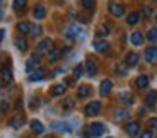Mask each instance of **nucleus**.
Returning <instances> with one entry per match:
<instances>
[{"label":"nucleus","instance_id":"13","mask_svg":"<svg viewBox=\"0 0 157 138\" xmlns=\"http://www.w3.org/2000/svg\"><path fill=\"white\" fill-rule=\"evenodd\" d=\"M29 126H31L33 133H36V135H43L44 133V125L39 121V119H31Z\"/></svg>","mask_w":157,"mask_h":138},{"label":"nucleus","instance_id":"6","mask_svg":"<svg viewBox=\"0 0 157 138\" xmlns=\"http://www.w3.org/2000/svg\"><path fill=\"white\" fill-rule=\"evenodd\" d=\"M108 10H109V14L114 17H121L123 14H125V7H123V4H120V2H109V4H108Z\"/></svg>","mask_w":157,"mask_h":138},{"label":"nucleus","instance_id":"7","mask_svg":"<svg viewBox=\"0 0 157 138\" xmlns=\"http://www.w3.org/2000/svg\"><path fill=\"white\" fill-rule=\"evenodd\" d=\"M39 56H41V55L33 53V55L28 58V63H26V72H28V73H33V72L39 67V62H41V60H39Z\"/></svg>","mask_w":157,"mask_h":138},{"label":"nucleus","instance_id":"2","mask_svg":"<svg viewBox=\"0 0 157 138\" xmlns=\"http://www.w3.org/2000/svg\"><path fill=\"white\" fill-rule=\"evenodd\" d=\"M65 36L68 39H82L84 38V29L78 26V24H70L67 29H65Z\"/></svg>","mask_w":157,"mask_h":138},{"label":"nucleus","instance_id":"18","mask_svg":"<svg viewBox=\"0 0 157 138\" xmlns=\"http://www.w3.org/2000/svg\"><path fill=\"white\" fill-rule=\"evenodd\" d=\"M130 43L133 44V46H142V43H144V36H142L140 31H135L130 34Z\"/></svg>","mask_w":157,"mask_h":138},{"label":"nucleus","instance_id":"30","mask_svg":"<svg viewBox=\"0 0 157 138\" xmlns=\"http://www.w3.org/2000/svg\"><path fill=\"white\" fill-rule=\"evenodd\" d=\"M80 5H82V9H86V10H94L96 0H80Z\"/></svg>","mask_w":157,"mask_h":138},{"label":"nucleus","instance_id":"15","mask_svg":"<svg viewBox=\"0 0 157 138\" xmlns=\"http://www.w3.org/2000/svg\"><path fill=\"white\" fill-rule=\"evenodd\" d=\"M24 123H26V119H24V116L22 114H16L14 118L9 121V126L10 128H14V130H19L21 126H22Z\"/></svg>","mask_w":157,"mask_h":138},{"label":"nucleus","instance_id":"34","mask_svg":"<svg viewBox=\"0 0 157 138\" xmlns=\"http://www.w3.org/2000/svg\"><path fill=\"white\" fill-rule=\"evenodd\" d=\"M82 73H84V67H82V65H77V67L74 68V80L80 79V77H82Z\"/></svg>","mask_w":157,"mask_h":138},{"label":"nucleus","instance_id":"3","mask_svg":"<svg viewBox=\"0 0 157 138\" xmlns=\"http://www.w3.org/2000/svg\"><path fill=\"white\" fill-rule=\"evenodd\" d=\"M104 131H106V126L102 123H92L87 126V133L84 136H101Z\"/></svg>","mask_w":157,"mask_h":138},{"label":"nucleus","instance_id":"17","mask_svg":"<svg viewBox=\"0 0 157 138\" xmlns=\"http://www.w3.org/2000/svg\"><path fill=\"white\" fill-rule=\"evenodd\" d=\"M92 46H94V50L99 51V53H106L108 50H109V44H108V41H104V39H96Z\"/></svg>","mask_w":157,"mask_h":138},{"label":"nucleus","instance_id":"40","mask_svg":"<svg viewBox=\"0 0 157 138\" xmlns=\"http://www.w3.org/2000/svg\"><path fill=\"white\" fill-rule=\"evenodd\" d=\"M63 107H65V109H67V107H72V103H70V99H67V101L63 103Z\"/></svg>","mask_w":157,"mask_h":138},{"label":"nucleus","instance_id":"10","mask_svg":"<svg viewBox=\"0 0 157 138\" xmlns=\"http://www.w3.org/2000/svg\"><path fill=\"white\" fill-rule=\"evenodd\" d=\"M33 14H34V19H38V21L44 19V17H46V14H48L46 5H44V4H36V5H34V10H33Z\"/></svg>","mask_w":157,"mask_h":138},{"label":"nucleus","instance_id":"8","mask_svg":"<svg viewBox=\"0 0 157 138\" xmlns=\"http://www.w3.org/2000/svg\"><path fill=\"white\" fill-rule=\"evenodd\" d=\"M101 107H102L101 101H92V103H89L86 107H84V113H86L87 116H96V114H99Z\"/></svg>","mask_w":157,"mask_h":138},{"label":"nucleus","instance_id":"31","mask_svg":"<svg viewBox=\"0 0 157 138\" xmlns=\"http://www.w3.org/2000/svg\"><path fill=\"white\" fill-rule=\"evenodd\" d=\"M41 31H43V29H41V26H39V24H34V26L31 24V31H29V34H31L33 38H38V36L41 34Z\"/></svg>","mask_w":157,"mask_h":138},{"label":"nucleus","instance_id":"9","mask_svg":"<svg viewBox=\"0 0 157 138\" xmlns=\"http://www.w3.org/2000/svg\"><path fill=\"white\" fill-rule=\"evenodd\" d=\"M84 70H86V73L89 75V77H94V75L98 73V63H96L92 58H87L86 65H84Z\"/></svg>","mask_w":157,"mask_h":138},{"label":"nucleus","instance_id":"43","mask_svg":"<svg viewBox=\"0 0 157 138\" xmlns=\"http://www.w3.org/2000/svg\"><path fill=\"white\" fill-rule=\"evenodd\" d=\"M155 21H157V14H155Z\"/></svg>","mask_w":157,"mask_h":138},{"label":"nucleus","instance_id":"36","mask_svg":"<svg viewBox=\"0 0 157 138\" xmlns=\"http://www.w3.org/2000/svg\"><path fill=\"white\" fill-rule=\"evenodd\" d=\"M125 67H126V65H125ZM125 67H123V65H118V67H116V72H118L120 77H125V75H126V68Z\"/></svg>","mask_w":157,"mask_h":138},{"label":"nucleus","instance_id":"21","mask_svg":"<svg viewBox=\"0 0 157 138\" xmlns=\"http://www.w3.org/2000/svg\"><path fill=\"white\" fill-rule=\"evenodd\" d=\"M14 44L17 46L19 51H26L28 50V41L24 39V36H17L16 39H14Z\"/></svg>","mask_w":157,"mask_h":138},{"label":"nucleus","instance_id":"20","mask_svg":"<svg viewBox=\"0 0 157 138\" xmlns=\"http://www.w3.org/2000/svg\"><path fill=\"white\" fill-rule=\"evenodd\" d=\"M90 95V87L89 85H78V89H77V97H80V99H86V97H89Z\"/></svg>","mask_w":157,"mask_h":138},{"label":"nucleus","instance_id":"37","mask_svg":"<svg viewBox=\"0 0 157 138\" xmlns=\"http://www.w3.org/2000/svg\"><path fill=\"white\" fill-rule=\"evenodd\" d=\"M147 125H149L150 130H157V118H150Z\"/></svg>","mask_w":157,"mask_h":138},{"label":"nucleus","instance_id":"28","mask_svg":"<svg viewBox=\"0 0 157 138\" xmlns=\"http://www.w3.org/2000/svg\"><path fill=\"white\" fill-rule=\"evenodd\" d=\"M118 99H120L123 104H128V106L133 103V95L130 94V92H121V94L118 95Z\"/></svg>","mask_w":157,"mask_h":138},{"label":"nucleus","instance_id":"25","mask_svg":"<svg viewBox=\"0 0 157 138\" xmlns=\"http://www.w3.org/2000/svg\"><path fill=\"white\" fill-rule=\"evenodd\" d=\"M135 85H137L138 89H145V87H149V77H147V75H140V77H137Z\"/></svg>","mask_w":157,"mask_h":138},{"label":"nucleus","instance_id":"22","mask_svg":"<svg viewBox=\"0 0 157 138\" xmlns=\"http://www.w3.org/2000/svg\"><path fill=\"white\" fill-rule=\"evenodd\" d=\"M155 103H157V91H150L145 95V104L149 107H152V106H155Z\"/></svg>","mask_w":157,"mask_h":138},{"label":"nucleus","instance_id":"38","mask_svg":"<svg viewBox=\"0 0 157 138\" xmlns=\"http://www.w3.org/2000/svg\"><path fill=\"white\" fill-rule=\"evenodd\" d=\"M140 138H154V135H152L150 130H147V131H144V133L140 135Z\"/></svg>","mask_w":157,"mask_h":138},{"label":"nucleus","instance_id":"29","mask_svg":"<svg viewBox=\"0 0 157 138\" xmlns=\"http://www.w3.org/2000/svg\"><path fill=\"white\" fill-rule=\"evenodd\" d=\"M26 5H28V0H14L12 7H14L16 12H22L24 9H26Z\"/></svg>","mask_w":157,"mask_h":138},{"label":"nucleus","instance_id":"1","mask_svg":"<svg viewBox=\"0 0 157 138\" xmlns=\"http://www.w3.org/2000/svg\"><path fill=\"white\" fill-rule=\"evenodd\" d=\"M12 80H14V73H12V67L10 62H5V63L0 65V84L2 85H10Z\"/></svg>","mask_w":157,"mask_h":138},{"label":"nucleus","instance_id":"44","mask_svg":"<svg viewBox=\"0 0 157 138\" xmlns=\"http://www.w3.org/2000/svg\"><path fill=\"white\" fill-rule=\"evenodd\" d=\"M108 138H113V136H108Z\"/></svg>","mask_w":157,"mask_h":138},{"label":"nucleus","instance_id":"4","mask_svg":"<svg viewBox=\"0 0 157 138\" xmlns=\"http://www.w3.org/2000/svg\"><path fill=\"white\" fill-rule=\"evenodd\" d=\"M51 128L56 130V131L72 133V131H74V123L72 121H55V123H51Z\"/></svg>","mask_w":157,"mask_h":138},{"label":"nucleus","instance_id":"16","mask_svg":"<svg viewBox=\"0 0 157 138\" xmlns=\"http://www.w3.org/2000/svg\"><path fill=\"white\" fill-rule=\"evenodd\" d=\"M155 58H157V46L152 44V46H149L145 50V60L149 63H152V62H155Z\"/></svg>","mask_w":157,"mask_h":138},{"label":"nucleus","instance_id":"14","mask_svg":"<svg viewBox=\"0 0 157 138\" xmlns=\"http://www.w3.org/2000/svg\"><path fill=\"white\" fill-rule=\"evenodd\" d=\"M125 130H126V133H128V136H137L138 131H140V125H138L137 121H130L125 126Z\"/></svg>","mask_w":157,"mask_h":138},{"label":"nucleus","instance_id":"35","mask_svg":"<svg viewBox=\"0 0 157 138\" xmlns=\"http://www.w3.org/2000/svg\"><path fill=\"white\" fill-rule=\"evenodd\" d=\"M114 114H116L114 118H116L118 121H120V119H123V118H126V116H128V111H126V109H118L116 113H114Z\"/></svg>","mask_w":157,"mask_h":138},{"label":"nucleus","instance_id":"39","mask_svg":"<svg viewBox=\"0 0 157 138\" xmlns=\"http://www.w3.org/2000/svg\"><path fill=\"white\" fill-rule=\"evenodd\" d=\"M7 109H9V103H7V101H2V104H0V111L5 113Z\"/></svg>","mask_w":157,"mask_h":138},{"label":"nucleus","instance_id":"41","mask_svg":"<svg viewBox=\"0 0 157 138\" xmlns=\"http://www.w3.org/2000/svg\"><path fill=\"white\" fill-rule=\"evenodd\" d=\"M4 38H5V29H0V43L4 41Z\"/></svg>","mask_w":157,"mask_h":138},{"label":"nucleus","instance_id":"33","mask_svg":"<svg viewBox=\"0 0 157 138\" xmlns=\"http://www.w3.org/2000/svg\"><path fill=\"white\" fill-rule=\"evenodd\" d=\"M147 38H149V41L155 43L157 41V28H150L149 31H147Z\"/></svg>","mask_w":157,"mask_h":138},{"label":"nucleus","instance_id":"42","mask_svg":"<svg viewBox=\"0 0 157 138\" xmlns=\"http://www.w3.org/2000/svg\"><path fill=\"white\" fill-rule=\"evenodd\" d=\"M155 138H157V130H155Z\"/></svg>","mask_w":157,"mask_h":138},{"label":"nucleus","instance_id":"12","mask_svg":"<svg viewBox=\"0 0 157 138\" xmlns=\"http://www.w3.org/2000/svg\"><path fill=\"white\" fill-rule=\"evenodd\" d=\"M138 53H135V51H128L125 55V65L126 67H135V65L138 63Z\"/></svg>","mask_w":157,"mask_h":138},{"label":"nucleus","instance_id":"24","mask_svg":"<svg viewBox=\"0 0 157 138\" xmlns=\"http://www.w3.org/2000/svg\"><path fill=\"white\" fill-rule=\"evenodd\" d=\"M60 55H62V51H60L58 48H53L50 53H48V60H50V63H56L60 60Z\"/></svg>","mask_w":157,"mask_h":138},{"label":"nucleus","instance_id":"26","mask_svg":"<svg viewBox=\"0 0 157 138\" xmlns=\"http://www.w3.org/2000/svg\"><path fill=\"white\" fill-rule=\"evenodd\" d=\"M65 89L67 87L63 85V84H56V85H53L51 87V95H55V97H58V95H62V94H65Z\"/></svg>","mask_w":157,"mask_h":138},{"label":"nucleus","instance_id":"32","mask_svg":"<svg viewBox=\"0 0 157 138\" xmlns=\"http://www.w3.org/2000/svg\"><path fill=\"white\" fill-rule=\"evenodd\" d=\"M96 34H98L99 38H104V36L109 34V29H108L106 24H102V26H99V28H98V32H96Z\"/></svg>","mask_w":157,"mask_h":138},{"label":"nucleus","instance_id":"19","mask_svg":"<svg viewBox=\"0 0 157 138\" xmlns=\"http://www.w3.org/2000/svg\"><path fill=\"white\" fill-rule=\"evenodd\" d=\"M140 17H142L140 12H137V10L130 12L128 17H126V24H128V26H135V24H137L138 21H140Z\"/></svg>","mask_w":157,"mask_h":138},{"label":"nucleus","instance_id":"5","mask_svg":"<svg viewBox=\"0 0 157 138\" xmlns=\"http://www.w3.org/2000/svg\"><path fill=\"white\" fill-rule=\"evenodd\" d=\"M53 48H55L53 46V39H51V38H44V39L38 44L36 53H38V55H44V53H50Z\"/></svg>","mask_w":157,"mask_h":138},{"label":"nucleus","instance_id":"27","mask_svg":"<svg viewBox=\"0 0 157 138\" xmlns=\"http://www.w3.org/2000/svg\"><path fill=\"white\" fill-rule=\"evenodd\" d=\"M17 31H19L21 34H28V32L31 31V24H29L28 21H22V22L17 24Z\"/></svg>","mask_w":157,"mask_h":138},{"label":"nucleus","instance_id":"11","mask_svg":"<svg viewBox=\"0 0 157 138\" xmlns=\"http://www.w3.org/2000/svg\"><path fill=\"white\" fill-rule=\"evenodd\" d=\"M111 89H113V82H111L109 79H104L101 82V85H99V94H101L102 97H106V95H109Z\"/></svg>","mask_w":157,"mask_h":138},{"label":"nucleus","instance_id":"23","mask_svg":"<svg viewBox=\"0 0 157 138\" xmlns=\"http://www.w3.org/2000/svg\"><path fill=\"white\" fill-rule=\"evenodd\" d=\"M43 79H44V70H41V68H36V70L29 75V80H31V82H38V80H43Z\"/></svg>","mask_w":157,"mask_h":138}]
</instances>
